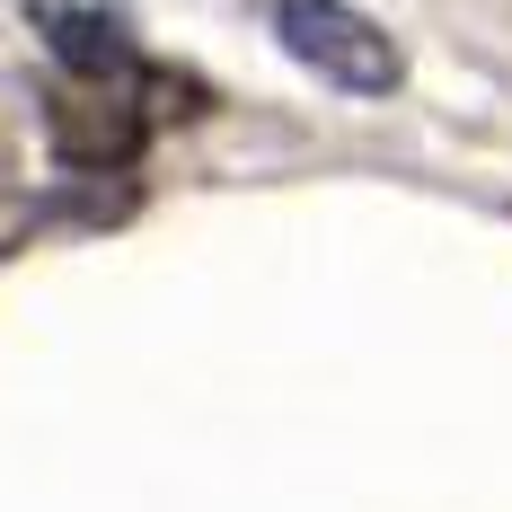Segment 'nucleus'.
Instances as JSON below:
<instances>
[{"label": "nucleus", "mask_w": 512, "mask_h": 512, "mask_svg": "<svg viewBox=\"0 0 512 512\" xmlns=\"http://www.w3.org/2000/svg\"><path fill=\"white\" fill-rule=\"evenodd\" d=\"M274 36H283V53L301 71H318L345 98H389L398 89V45L354 0H274Z\"/></svg>", "instance_id": "1"}, {"label": "nucleus", "mask_w": 512, "mask_h": 512, "mask_svg": "<svg viewBox=\"0 0 512 512\" xmlns=\"http://www.w3.org/2000/svg\"><path fill=\"white\" fill-rule=\"evenodd\" d=\"M18 9L71 80H133L142 71V36L124 9H106V0H18Z\"/></svg>", "instance_id": "2"}]
</instances>
